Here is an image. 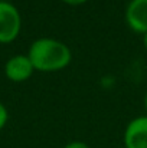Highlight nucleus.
Instances as JSON below:
<instances>
[{"instance_id": "obj_11", "label": "nucleus", "mask_w": 147, "mask_h": 148, "mask_svg": "<svg viewBox=\"0 0 147 148\" xmlns=\"http://www.w3.org/2000/svg\"><path fill=\"white\" fill-rule=\"evenodd\" d=\"M0 1H10V0H0Z\"/></svg>"}, {"instance_id": "obj_9", "label": "nucleus", "mask_w": 147, "mask_h": 148, "mask_svg": "<svg viewBox=\"0 0 147 148\" xmlns=\"http://www.w3.org/2000/svg\"><path fill=\"white\" fill-rule=\"evenodd\" d=\"M143 46H144V49L147 50V33L143 35Z\"/></svg>"}, {"instance_id": "obj_10", "label": "nucleus", "mask_w": 147, "mask_h": 148, "mask_svg": "<svg viewBox=\"0 0 147 148\" xmlns=\"http://www.w3.org/2000/svg\"><path fill=\"white\" fill-rule=\"evenodd\" d=\"M144 109H146V115H147V92L144 95Z\"/></svg>"}, {"instance_id": "obj_5", "label": "nucleus", "mask_w": 147, "mask_h": 148, "mask_svg": "<svg viewBox=\"0 0 147 148\" xmlns=\"http://www.w3.org/2000/svg\"><path fill=\"white\" fill-rule=\"evenodd\" d=\"M126 23L127 26L139 33H147V0H130L126 7Z\"/></svg>"}, {"instance_id": "obj_7", "label": "nucleus", "mask_w": 147, "mask_h": 148, "mask_svg": "<svg viewBox=\"0 0 147 148\" xmlns=\"http://www.w3.org/2000/svg\"><path fill=\"white\" fill-rule=\"evenodd\" d=\"M63 148H90L88 144H85L84 141H71L68 143Z\"/></svg>"}, {"instance_id": "obj_3", "label": "nucleus", "mask_w": 147, "mask_h": 148, "mask_svg": "<svg viewBox=\"0 0 147 148\" xmlns=\"http://www.w3.org/2000/svg\"><path fill=\"white\" fill-rule=\"evenodd\" d=\"M35 69L28 55H14L4 63V75L9 81L20 84L28 81L33 75Z\"/></svg>"}, {"instance_id": "obj_6", "label": "nucleus", "mask_w": 147, "mask_h": 148, "mask_svg": "<svg viewBox=\"0 0 147 148\" xmlns=\"http://www.w3.org/2000/svg\"><path fill=\"white\" fill-rule=\"evenodd\" d=\"M7 121H9V111H7V108L4 106V103L0 102V131L6 127Z\"/></svg>"}, {"instance_id": "obj_1", "label": "nucleus", "mask_w": 147, "mask_h": 148, "mask_svg": "<svg viewBox=\"0 0 147 148\" xmlns=\"http://www.w3.org/2000/svg\"><path fill=\"white\" fill-rule=\"evenodd\" d=\"M28 58L35 71L58 72L65 69L72 60L69 46L53 38H39L32 42L28 50Z\"/></svg>"}, {"instance_id": "obj_8", "label": "nucleus", "mask_w": 147, "mask_h": 148, "mask_svg": "<svg viewBox=\"0 0 147 148\" xmlns=\"http://www.w3.org/2000/svg\"><path fill=\"white\" fill-rule=\"evenodd\" d=\"M62 1L68 6H81V4L87 3L88 0H62Z\"/></svg>"}, {"instance_id": "obj_2", "label": "nucleus", "mask_w": 147, "mask_h": 148, "mask_svg": "<svg viewBox=\"0 0 147 148\" xmlns=\"http://www.w3.org/2000/svg\"><path fill=\"white\" fill-rule=\"evenodd\" d=\"M22 29V16L10 1H0V43L7 45L17 39Z\"/></svg>"}, {"instance_id": "obj_4", "label": "nucleus", "mask_w": 147, "mask_h": 148, "mask_svg": "<svg viewBox=\"0 0 147 148\" xmlns=\"http://www.w3.org/2000/svg\"><path fill=\"white\" fill-rule=\"evenodd\" d=\"M124 147L147 148V115L131 119L124 130Z\"/></svg>"}]
</instances>
